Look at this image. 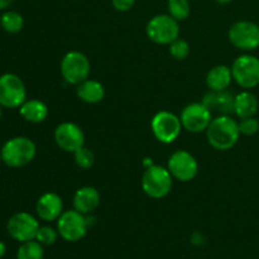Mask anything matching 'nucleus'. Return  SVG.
<instances>
[{
	"label": "nucleus",
	"instance_id": "nucleus-21",
	"mask_svg": "<svg viewBox=\"0 0 259 259\" xmlns=\"http://www.w3.org/2000/svg\"><path fill=\"white\" fill-rule=\"evenodd\" d=\"M19 113L23 118L29 123H42L48 116V106L38 99H30L25 100L19 108Z\"/></svg>",
	"mask_w": 259,
	"mask_h": 259
},
{
	"label": "nucleus",
	"instance_id": "nucleus-18",
	"mask_svg": "<svg viewBox=\"0 0 259 259\" xmlns=\"http://www.w3.org/2000/svg\"><path fill=\"white\" fill-rule=\"evenodd\" d=\"M76 95L86 104H98L105 96V89L100 81L88 78L76 86Z\"/></svg>",
	"mask_w": 259,
	"mask_h": 259
},
{
	"label": "nucleus",
	"instance_id": "nucleus-25",
	"mask_svg": "<svg viewBox=\"0 0 259 259\" xmlns=\"http://www.w3.org/2000/svg\"><path fill=\"white\" fill-rule=\"evenodd\" d=\"M73 159H75L76 166L82 169H90L95 163V156H94L93 151L86 148L85 146L73 152Z\"/></svg>",
	"mask_w": 259,
	"mask_h": 259
},
{
	"label": "nucleus",
	"instance_id": "nucleus-14",
	"mask_svg": "<svg viewBox=\"0 0 259 259\" xmlns=\"http://www.w3.org/2000/svg\"><path fill=\"white\" fill-rule=\"evenodd\" d=\"M55 142L65 152H76L85 144V134L80 125L71 121H63L55 129Z\"/></svg>",
	"mask_w": 259,
	"mask_h": 259
},
{
	"label": "nucleus",
	"instance_id": "nucleus-22",
	"mask_svg": "<svg viewBox=\"0 0 259 259\" xmlns=\"http://www.w3.org/2000/svg\"><path fill=\"white\" fill-rule=\"evenodd\" d=\"M24 27V19L22 15L17 12H5L2 15V28H4L5 32L12 33H19Z\"/></svg>",
	"mask_w": 259,
	"mask_h": 259
},
{
	"label": "nucleus",
	"instance_id": "nucleus-1",
	"mask_svg": "<svg viewBox=\"0 0 259 259\" xmlns=\"http://www.w3.org/2000/svg\"><path fill=\"white\" fill-rule=\"evenodd\" d=\"M239 137V123L230 115L217 116L206 129L207 142L218 151L232 149L237 144Z\"/></svg>",
	"mask_w": 259,
	"mask_h": 259
},
{
	"label": "nucleus",
	"instance_id": "nucleus-27",
	"mask_svg": "<svg viewBox=\"0 0 259 259\" xmlns=\"http://www.w3.org/2000/svg\"><path fill=\"white\" fill-rule=\"evenodd\" d=\"M57 238L58 232H56V230L51 227H39L37 235H35V240L39 242L42 245L55 244Z\"/></svg>",
	"mask_w": 259,
	"mask_h": 259
},
{
	"label": "nucleus",
	"instance_id": "nucleus-7",
	"mask_svg": "<svg viewBox=\"0 0 259 259\" xmlns=\"http://www.w3.org/2000/svg\"><path fill=\"white\" fill-rule=\"evenodd\" d=\"M27 100L25 85L15 73H4L0 76V104L4 108H20Z\"/></svg>",
	"mask_w": 259,
	"mask_h": 259
},
{
	"label": "nucleus",
	"instance_id": "nucleus-33",
	"mask_svg": "<svg viewBox=\"0 0 259 259\" xmlns=\"http://www.w3.org/2000/svg\"><path fill=\"white\" fill-rule=\"evenodd\" d=\"M0 118H2V104H0Z\"/></svg>",
	"mask_w": 259,
	"mask_h": 259
},
{
	"label": "nucleus",
	"instance_id": "nucleus-30",
	"mask_svg": "<svg viewBox=\"0 0 259 259\" xmlns=\"http://www.w3.org/2000/svg\"><path fill=\"white\" fill-rule=\"evenodd\" d=\"M14 0H0V10L3 9H7Z\"/></svg>",
	"mask_w": 259,
	"mask_h": 259
},
{
	"label": "nucleus",
	"instance_id": "nucleus-34",
	"mask_svg": "<svg viewBox=\"0 0 259 259\" xmlns=\"http://www.w3.org/2000/svg\"><path fill=\"white\" fill-rule=\"evenodd\" d=\"M0 161H2V151H0Z\"/></svg>",
	"mask_w": 259,
	"mask_h": 259
},
{
	"label": "nucleus",
	"instance_id": "nucleus-29",
	"mask_svg": "<svg viewBox=\"0 0 259 259\" xmlns=\"http://www.w3.org/2000/svg\"><path fill=\"white\" fill-rule=\"evenodd\" d=\"M136 0H111L114 9L118 12H128L133 8Z\"/></svg>",
	"mask_w": 259,
	"mask_h": 259
},
{
	"label": "nucleus",
	"instance_id": "nucleus-10",
	"mask_svg": "<svg viewBox=\"0 0 259 259\" xmlns=\"http://www.w3.org/2000/svg\"><path fill=\"white\" fill-rule=\"evenodd\" d=\"M228 38L238 50H257L259 47V25L249 20H240L229 28Z\"/></svg>",
	"mask_w": 259,
	"mask_h": 259
},
{
	"label": "nucleus",
	"instance_id": "nucleus-4",
	"mask_svg": "<svg viewBox=\"0 0 259 259\" xmlns=\"http://www.w3.org/2000/svg\"><path fill=\"white\" fill-rule=\"evenodd\" d=\"M60 70L66 82L77 86L90 76V60L80 51H70L61 60Z\"/></svg>",
	"mask_w": 259,
	"mask_h": 259
},
{
	"label": "nucleus",
	"instance_id": "nucleus-26",
	"mask_svg": "<svg viewBox=\"0 0 259 259\" xmlns=\"http://www.w3.org/2000/svg\"><path fill=\"white\" fill-rule=\"evenodd\" d=\"M169 46V53L175 60L182 61L185 58L189 57L190 55V45L187 40L182 39V38H177Z\"/></svg>",
	"mask_w": 259,
	"mask_h": 259
},
{
	"label": "nucleus",
	"instance_id": "nucleus-28",
	"mask_svg": "<svg viewBox=\"0 0 259 259\" xmlns=\"http://www.w3.org/2000/svg\"><path fill=\"white\" fill-rule=\"evenodd\" d=\"M239 131L240 134H244V136H254L259 131V121L254 116L242 119L239 123Z\"/></svg>",
	"mask_w": 259,
	"mask_h": 259
},
{
	"label": "nucleus",
	"instance_id": "nucleus-6",
	"mask_svg": "<svg viewBox=\"0 0 259 259\" xmlns=\"http://www.w3.org/2000/svg\"><path fill=\"white\" fill-rule=\"evenodd\" d=\"M146 32L152 42L157 45H171L180 37V25L169 14H158L147 23Z\"/></svg>",
	"mask_w": 259,
	"mask_h": 259
},
{
	"label": "nucleus",
	"instance_id": "nucleus-23",
	"mask_svg": "<svg viewBox=\"0 0 259 259\" xmlns=\"http://www.w3.org/2000/svg\"><path fill=\"white\" fill-rule=\"evenodd\" d=\"M167 8H168V14L177 22L187 19L191 13V5L189 0H168Z\"/></svg>",
	"mask_w": 259,
	"mask_h": 259
},
{
	"label": "nucleus",
	"instance_id": "nucleus-8",
	"mask_svg": "<svg viewBox=\"0 0 259 259\" xmlns=\"http://www.w3.org/2000/svg\"><path fill=\"white\" fill-rule=\"evenodd\" d=\"M89 222L86 215L73 210L63 211L57 219V232L61 238L67 242H77L82 239L88 232Z\"/></svg>",
	"mask_w": 259,
	"mask_h": 259
},
{
	"label": "nucleus",
	"instance_id": "nucleus-20",
	"mask_svg": "<svg viewBox=\"0 0 259 259\" xmlns=\"http://www.w3.org/2000/svg\"><path fill=\"white\" fill-rule=\"evenodd\" d=\"M258 111V99L250 91H242L234 96V105H233V113L239 119L250 118L254 116Z\"/></svg>",
	"mask_w": 259,
	"mask_h": 259
},
{
	"label": "nucleus",
	"instance_id": "nucleus-19",
	"mask_svg": "<svg viewBox=\"0 0 259 259\" xmlns=\"http://www.w3.org/2000/svg\"><path fill=\"white\" fill-rule=\"evenodd\" d=\"M233 81L232 67L227 65H218L212 67L206 75V85L211 91H224Z\"/></svg>",
	"mask_w": 259,
	"mask_h": 259
},
{
	"label": "nucleus",
	"instance_id": "nucleus-2",
	"mask_svg": "<svg viewBox=\"0 0 259 259\" xmlns=\"http://www.w3.org/2000/svg\"><path fill=\"white\" fill-rule=\"evenodd\" d=\"M37 147L28 137H14L5 142L2 148V161L7 166L18 168L27 166L34 159Z\"/></svg>",
	"mask_w": 259,
	"mask_h": 259
},
{
	"label": "nucleus",
	"instance_id": "nucleus-17",
	"mask_svg": "<svg viewBox=\"0 0 259 259\" xmlns=\"http://www.w3.org/2000/svg\"><path fill=\"white\" fill-rule=\"evenodd\" d=\"M206 105L211 113H218L219 115H229L233 113V105H234V96L232 94L224 91H211L205 94L201 101Z\"/></svg>",
	"mask_w": 259,
	"mask_h": 259
},
{
	"label": "nucleus",
	"instance_id": "nucleus-31",
	"mask_svg": "<svg viewBox=\"0 0 259 259\" xmlns=\"http://www.w3.org/2000/svg\"><path fill=\"white\" fill-rule=\"evenodd\" d=\"M5 252H7V248H5V244L3 242H0V258H2L3 255L5 254Z\"/></svg>",
	"mask_w": 259,
	"mask_h": 259
},
{
	"label": "nucleus",
	"instance_id": "nucleus-13",
	"mask_svg": "<svg viewBox=\"0 0 259 259\" xmlns=\"http://www.w3.org/2000/svg\"><path fill=\"white\" fill-rule=\"evenodd\" d=\"M8 233L13 239L20 243L34 240L39 229V223L29 212H17L13 215L7 224Z\"/></svg>",
	"mask_w": 259,
	"mask_h": 259
},
{
	"label": "nucleus",
	"instance_id": "nucleus-3",
	"mask_svg": "<svg viewBox=\"0 0 259 259\" xmlns=\"http://www.w3.org/2000/svg\"><path fill=\"white\" fill-rule=\"evenodd\" d=\"M174 177L168 168L152 164L147 167L142 176V189L151 199H163L171 192Z\"/></svg>",
	"mask_w": 259,
	"mask_h": 259
},
{
	"label": "nucleus",
	"instance_id": "nucleus-32",
	"mask_svg": "<svg viewBox=\"0 0 259 259\" xmlns=\"http://www.w3.org/2000/svg\"><path fill=\"white\" fill-rule=\"evenodd\" d=\"M215 2L220 3V4H227V3H230L232 0H215Z\"/></svg>",
	"mask_w": 259,
	"mask_h": 259
},
{
	"label": "nucleus",
	"instance_id": "nucleus-16",
	"mask_svg": "<svg viewBox=\"0 0 259 259\" xmlns=\"http://www.w3.org/2000/svg\"><path fill=\"white\" fill-rule=\"evenodd\" d=\"M100 205V194L93 186H83L73 195V209L83 215H89Z\"/></svg>",
	"mask_w": 259,
	"mask_h": 259
},
{
	"label": "nucleus",
	"instance_id": "nucleus-5",
	"mask_svg": "<svg viewBox=\"0 0 259 259\" xmlns=\"http://www.w3.org/2000/svg\"><path fill=\"white\" fill-rule=\"evenodd\" d=\"M151 129L157 141L163 144H171L181 134V119L171 111L161 110L152 118Z\"/></svg>",
	"mask_w": 259,
	"mask_h": 259
},
{
	"label": "nucleus",
	"instance_id": "nucleus-11",
	"mask_svg": "<svg viewBox=\"0 0 259 259\" xmlns=\"http://www.w3.org/2000/svg\"><path fill=\"white\" fill-rule=\"evenodd\" d=\"M167 168L174 179L181 182H189L197 176L199 163L190 152L180 149L169 156Z\"/></svg>",
	"mask_w": 259,
	"mask_h": 259
},
{
	"label": "nucleus",
	"instance_id": "nucleus-35",
	"mask_svg": "<svg viewBox=\"0 0 259 259\" xmlns=\"http://www.w3.org/2000/svg\"><path fill=\"white\" fill-rule=\"evenodd\" d=\"M0 27H2V17H0Z\"/></svg>",
	"mask_w": 259,
	"mask_h": 259
},
{
	"label": "nucleus",
	"instance_id": "nucleus-15",
	"mask_svg": "<svg viewBox=\"0 0 259 259\" xmlns=\"http://www.w3.org/2000/svg\"><path fill=\"white\" fill-rule=\"evenodd\" d=\"M35 211L39 219L45 222L57 220L63 212V201L56 192H46L38 199L35 204Z\"/></svg>",
	"mask_w": 259,
	"mask_h": 259
},
{
	"label": "nucleus",
	"instance_id": "nucleus-9",
	"mask_svg": "<svg viewBox=\"0 0 259 259\" xmlns=\"http://www.w3.org/2000/svg\"><path fill=\"white\" fill-rule=\"evenodd\" d=\"M233 80L243 89L259 85V58L252 55L239 56L232 66Z\"/></svg>",
	"mask_w": 259,
	"mask_h": 259
},
{
	"label": "nucleus",
	"instance_id": "nucleus-12",
	"mask_svg": "<svg viewBox=\"0 0 259 259\" xmlns=\"http://www.w3.org/2000/svg\"><path fill=\"white\" fill-rule=\"evenodd\" d=\"M182 128L190 133L206 132L212 120V113L202 103H191L185 106L181 111Z\"/></svg>",
	"mask_w": 259,
	"mask_h": 259
},
{
	"label": "nucleus",
	"instance_id": "nucleus-24",
	"mask_svg": "<svg viewBox=\"0 0 259 259\" xmlns=\"http://www.w3.org/2000/svg\"><path fill=\"white\" fill-rule=\"evenodd\" d=\"M17 259H43V247L37 240L24 242L19 247Z\"/></svg>",
	"mask_w": 259,
	"mask_h": 259
}]
</instances>
